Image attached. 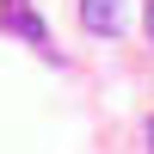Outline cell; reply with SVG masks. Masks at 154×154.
<instances>
[{
    "label": "cell",
    "instance_id": "3",
    "mask_svg": "<svg viewBox=\"0 0 154 154\" xmlns=\"http://www.w3.org/2000/svg\"><path fill=\"white\" fill-rule=\"evenodd\" d=\"M142 25H148V43H154V0H148V12H142Z\"/></svg>",
    "mask_w": 154,
    "mask_h": 154
},
{
    "label": "cell",
    "instance_id": "2",
    "mask_svg": "<svg viewBox=\"0 0 154 154\" xmlns=\"http://www.w3.org/2000/svg\"><path fill=\"white\" fill-rule=\"evenodd\" d=\"M80 25L93 37H117L123 31V0H80Z\"/></svg>",
    "mask_w": 154,
    "mask_h": 154
},
{
    "label": "cell",
    "instance_id": "4",
    "mask_svg": "<svg viewBox=\"0 0 154 154\" xmlns=\"http://www.w3.org/2000/svg\"><path fill=\"white\" fill-rule=\"evenodd\" d=\"M148 154H154V117H148Z\"/></svg>",
    "mask_w": 154,
    "mask_h": 154
},
{
    "label": "cell",
    "instance_id": "1",
    "mask_svg": "<svg viewBox=\"0 0 154 154\" xmlns=\"http://www.w3.org/2000/svg\"><path fill=\"white\" fill-rule=\"evenodd\" d=\"M0 19H6V31H19L25 43H37V49H49V31H43V19L31 12V0H6V6H0Z\"/></svg>",
    "mask_w": 154,
    "mask_h": 154
}]
</instances>
